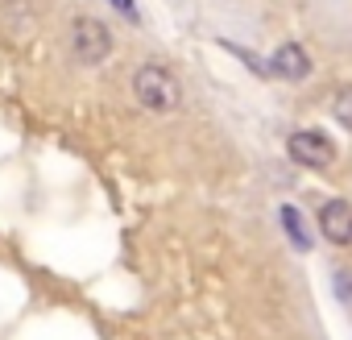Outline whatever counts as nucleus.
<instances>
[{"label":"nucleus","instance_id":"6e6552de","mask_svg":"<svg viewBox=\"0 0 352 340\" xmlns=\"http://www.w3.org/2000/svg\"><path fill=\"white\" fill-rule=\"evenodd\" d=\"M331 290H336V299H340L344 307H352V266H340V270L331 274Z\"/></svg>","mask_w":352,"mask_h":340},{"label":"nucleus","instance_id":"1a4fd4ad","mask_svg":"<svg viewBox=\"0 0 352 340\" xmlns=\"http://www.w3.org/2000/svg\"><path fill=\"white\" fill-rule=\"evenodd\" d=\"M112 5H120V13H124L129 21H137V9H133V0H112Z\"/></svg>","mask_w":352,"mask_h":340},{"label":"nucleus","instance_id":"39448f33","mask_svg":"<svg viewBox=\"0 0 352 340\" xmlns=\"http://www.w3.org/2000/svg\"><path fill=\"white\" fill-rule=\"evenodd\" d=\"M319 233L340 249L352 245V204L348 200H327L319 208Z\"/></svg>","mask_w":352,"mask_h":340},{"label":"nucleus","instance_id":"0eeeda50","mask_svg":"<svg viewBox=\"0 0 352 340\" xmlns=\"http://www.w3.org/2000/svg\"><path fill=\"white\" fill-rule=\"evenodd\" d=\"M331 112H336V120L352 133V87H340V92L331 96Z\"/></svg>","mask_w":352,"mask_h":340},{"label":"nucleus","instance_id":"20e7f679","mask_svg":"<svg viewBox=\"0 0 352 340\" xmlns=\"http://www.w3.org/2000/svg\"><path fill=\"white\" fill-rule=\"evenodd\" d=\"M270 75L286 79V83H302L311 75V54L298 46V42H282L274 54H270Z\"/></svg>","mask_w":352,"mask_h":340},{"label":"nucleus","instance_id":"f257e3e1","mask_svg":"<svg viewBox=\"0 0 352 340\" xmlns=\"http://www.w3.org/2000/svg\"><path fill=\"white\" fill-rule=\"evenodd\" d=\"M133 96H137V104L145 112H157V116L183 108V83L174 79V71L162 67V63H141L133 71Z\"/></svg>","mask_w":352,"mask_h":340},{"label":"nucleus","instance_id":"7ed1b4c3","mask_svg":"<svg viewBox=\"0 0 352 340\" xmlns=\"http://www.w3.org/2000/svg\"><path fill=\"white\" fill-rule=\"evenodd\" d=\"M286 153H290V162H298V166H307V170H327V166L336 162V145H331V137L319 133V129H298V133H290V137H286Z\"/></svg>","mask_w":352,"mask_h":340},{"label":"nucleus","instance_id":"f03ea898","mask_svg":"<svg viewBox=\"0 0 352 340\" xmlns=\"http://www.w3.org/2000/svg\"><path fill=\"white\" fill-rule=\"evenodd\" d=\"M71 50L83 67H100L108 54H112V30L100 21V17H75L71 21Z\"/></svg>","mask_w":352,"mask_h":340},{"label":"nucleus","instance_id":"423d86ee","mask_svg":"<svg viewBox=\"0 0 352 340\" xmlns=\"http://www.w3.org/2000/svg\"><path fill=\"white\" fill-rule=\"evenodd\" d=\"M282 224H286V233H290L294 249H307V245H311V241H307V229H302V220H298V208H294V204H282Z\"/></svg>","mask_w":352,"mask_h":340}]
</instances>
